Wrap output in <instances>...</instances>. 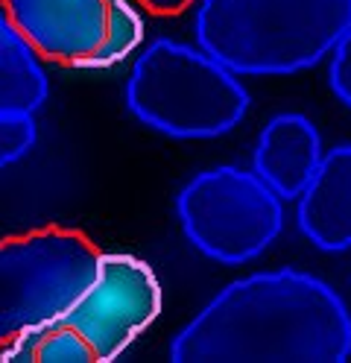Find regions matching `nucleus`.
<instances>
[{"mask_svg":"<svg viewBox=\"0 0 351 363\" xmlns=\"http://www.w3.org/2000/svg\"><path fill=\"white\" fill-rule=\"evenodd\" d=\"M351 354V313L340 293L293 267L225 284L170 346L179 363H340Z\"/></svg>","mask_w":351,"mask_h":363,"instance_id":"nucleus-1","label":"nucleus"},{"mask_svg":"<svg viewBox=\"0 0 351 363\" xmlns=\"http://www.w3.org/2000/svg\"><path fill=\"white\" fill-rule=\"evenodd\" d=\"M196 44L238 77L319 65L351 24V0H196Z\"/></svg>","mask_w":351,"mask_h":363,"instance_id":"nucleus-2","label":"nucleus"},{"mask_svg":"<svg viewBox=\"0 0 351 363\" xmlns=\"http://www.w3.org/2000/svg\"><path fill=\"white\" fill-rule=\"evenodd\" d=\"M126 106L144 126L167 138L208 141L243 121L249 94L238 74L202 48L155 38L132 65Z\"/></svg>","mask_w":351,"mask_h":363,"instance_id":"nucleus-3","label":"nucleus"},{"mask_svg":"<svg viewBox=\"0 0 351 363\" xmlns=\"http://www.w3.org/2000/svg\"><path fill=\"white\" fill-rule=\"evenodd\" d=\"M100 249L65 225L0 238V352L74 308L97 276Z\"/></svg>","mask_w":351,"mask_h":363,"instance_id":"nucleus-4","label":"nucleus"},{"mask_svg":"<svg viewBox=\"0 0 351 363\" xmlns=\"http://www.w3.org/2000/svg\"><path fill=\"white\" fill-rule=\"evenodd\" d=\"M176 214L194 249L220 264H246L264 255L284 229L281 196L243 167L196 173L176 196Z\"/></svg>","mask_w":351,"mask_h":363,"instance_id":"nucleus-5","label":"nucleus"},{"mask_svg":"<svg viewBox=\"0 0 351 363\" xmlns=\"http://www.w3.org/2000/svg\"><path fill=\"white\" fill-rule=\"evenodd\" d=\"M161 305V281L144 258L100 252L97 276L59 323L85 340L94 363H111L158 320Z\"/></svg>","mask_w":351,"mask_h":363,"instance_id":"nucleus-6","label":"nucleus"},{"mask_svg":"<svg viewBox=\"0 0 351 363\" xmlns=\"http://www.w3.org/2000/svg\"><path fill=\"white\" fill-rule=\"evenodd\" d=\"M4 15L47 62L82 67L108 33L111 0H0Z\"/></svg>","mask_w":351,"mask_h":363,"instance_id":"nucleus-7","label":"nucleus"},{"mask_svg":"<svg viewBox=\"0 0 351 363\" xmlns=\"http://www.w3.org/2000/svg\"><path fill=\"white\" fill-rule=\"evenodd\" d=\"M322 155V138L313 121L299 111H281L269 118L257 135L255 173L281 199H299V194L313 179Z\"/></svg>","mask_w":351,"mask_h":363,"instance_id":"nucleus-8","label":"nucleus"},{"mask_svg":"<svg viewBox=\"0 0 351 363\" xmlns=\"http://www.w3.org/2000/svg\"><path fill=\"white\" fill-rule=\"evenodd\" d=\"M299 229L322 252L351 249V144H340L299 194Z\"/></svg>","mask_w":351,"mask_h":363,"instance_id":"nucleus-9","label":"nucleus"},{"mask_svg":"<svg viewBox=\"0 0 351 363\" xmlns=\"http://www.w3.org/2000/svg\"><path fill=\"white\" fill-rule=\"evenodd\" d=\"M50 94L41 56L0 12V111H35Z\"/></svg>","mask_w":351,"mask_h":363,"instance_id":"nucleus-10","label":"nucleus"},{"mask_svg":"<svg viewBox=\"0 0 351 363\" xmlns=\"http://www.w3.org/2000/svg\"><path fill=\"white\" fill-rule=\"evenodd\" d=\"M4 360H38V363H94L85 340L59 320L18 337L4 349Z\"/></svg>","mask_w":351,"mask_h":363,"instance_id":"nucleus-11","label":"nucleus"},{"mask_svg":"<svg viewBox=\"0 0 351 363\" xmlns=\"http://www.w3.org/2000/svg\"><path fill=\"white\" fill-rule=\"evenodd\" d=\"M140 41H144V18H140L138 4L135 0H111L106 41L82 67H111L135 53Z\"/></svg>","mask_w":351,"mask_h":363,"instance_id":"nucleus-12","label":"nucleus"},{"mask_svg":"<svg viewBox=\"0 0 351 363\" xmlns=\"http://www.w3.org/2000/svg\"><path fill=\"white\" fill-rule=\"evenodd\" d=\"M38 141L35 115L27 111H0V167L21 162Z\"/></svg>","mask_w":351,"mask_h":363,"instance_id":"nucleus-13","label":"nucleus"},{"mask_svg":"<svg viewBox=\"0 0 351 363\" xmlns=\"http://www.w3.org/2000/svg\"><path fill=\"white\" fill-rule=\"evenodd\" d=\"M328 56H331V67H328L331 91L345 108H351V24Z\"/></svg>","mask_w":351,"mask_h":363,"instance_id":"nucleus-14","label":"nucleus"},{"mask_svg":"<svg viewBox=\"0 0 351 363\" xmlns=\"http://www.w3.org/2000/svg\"><path fill=\"white\" fill-rule=\"evenodd\" d=\"M138 6H144L152 15H179L184 9H191L196 0H135Z\"/></svg>","mask_w":351,"mask_h":363,"instance_id":"nucleus-15","label":"nucleus"}]
</instances>
